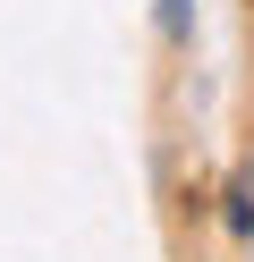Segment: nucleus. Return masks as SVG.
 <instances>
[{"label": "nucleus", "instance_id": "nucleus-1", "mask_svg": "<svg viewBox=\"0 0 254 262\" xmlns=\"http://www.w3.org/2000/svg\"><path fill=\"white\" fill-rule=\"evenodd\" d=\"M229 228H254V169L237 178V194H229Z\"/></svg>", "mask_w": 254, "mask_h": 262}, {"label": "nucleus", "instance_id": "nucleus-2", "mask_svg": "<svg viewBox=\"0 0 254 262\" xmlns=\"http://www.w3.org/2000/svg\"><path fill=\"white\" fill-rule=\"evenodd\" d=\"M161 34H169V42L186 34V0H161Z\"/></svg>", "mask_w": 254, "mask_h": 262}]
</instances>
